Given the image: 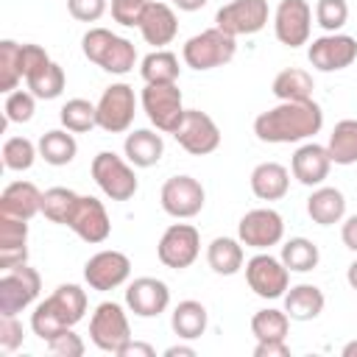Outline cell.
Returning <instances> with one entry per match:
<instances>
[{"instance_id": "obj_45", "label": "cell", "mask_w": 357, "mask_h": 357, "mask_svg": "<svg viewBox=\"0 0 357 357\" xmlns=\"http://www.w3.org/2000/svg\"><path fill=\"white\" fill-rule=\"evenodd\" d=\"M47 351L56 354V357H81L84 354V340L73 329H64V332H59L56 337L47 340Z\"/></svg>"}, {"instance_id": "obj_5", "label": "cell", "mask_w": 357, "mask_h": 357, "mask_svg": "<svg viewBox=\"0 0 357 357\" xmlns=\"http://www.w3.org/2000/svg\"><path fill=\"white\" fill-rule=\"evenodd\" d=\"M139 100L151 126L162 134H176V128L187 114L178 84H145Z\"/></svg>"}, {"instance_id": "obj_53", "label": "cell", "mask_w": 357, "mask_h": 357, "mask_svg": "<svg viewBox=\"0 0 357 357\" xmlns=\"http://www.w3.org/2000/svg\"><path fill=\"white\" fill-rule=\"evenodd\" d=\"M346 282H349L351 290H357V259L349 265V271H346Z\"/></svg>"}, {"instance_id": "obj_19", "label": "cell", "mask_w": 357, "mask_h": 357, "mask_svg": "<svg viewBox=\"0 0 357 357\" xmlns=\"http://www.w3.org/2000/svg\"><path fill=\"white\" fill-rule=\"evenodd\" d=\"M131 276V259L123 254V251H114V248H106V251H98L86 259L84 265V279L92 290H114L120 287L126 279Z\"/></svg>"}, {"instance_id": "obj_43", "label": "cell", "mask_w": 357, "mask_h": 357, "mask_svg": "<svg viewBox=\"0 0 357 357\" xmlns=\"http://www.w3.org/2000/svg\"><path fill=\"white\" fill-rule=\"evenodd\" d=\"M349 20V3L346 0H318L315 6V22L326 33H337Z\"/></svg>"}, {"instance_id": "obj_17", "label": "cell", "mask_w": 357, "mask_h": 357, "mask_svg": "<svg viewBox=\"0 0 357 357\" xmlns=\"http://www.w3.org/2000/svg\"><path fill=\"white\" fill-rule=\"evenodd\" d=\"M312 8L307 0H282L273 14V33L284 47H301L310 42Z\"/></svg>"}, {"instance_id": "obj_9", "label": "cell", "mask_w": 357, "mask_h": 357, "mask_svg": "<svg viewBox=\"0 0 357 357\" xmlns=\"http://www.w3.org/2000/svg\"><path fill=\"white\" fill-rule=\"evenodd\" d=\"M201 254V234L192 223H170L159 243H156V257L165 268L184 271L190 268Z\"/></svg>"}, {"instance_id": "obj_54", "label": "cell", "mask_w": 357, "mask_h": 357, "mask_svg": "<svg viewBox=\"0 0 357 357\" xmlns=\"http://www.w3.org/2000/svg\"><path fill=\"white\" fill-rule=\"evenodd\" d=\"M343 357H357V340H351V343L343 346Z\"/></svg>"}, {"instance_id": "obj_38", "label": "cell", "mask_w": 357, "mask_h": 357, "mask_svg": "<svg viewBox=\"0 0 357 357\" xmlns=\"http://www.w3.org/2000/svg\"><path fill=\"white\" fill-rule=\"evenodd\" d=\"M59 120H61V126H64L67 131H73V134H86V131H92V128L98 126V106L89 103V100H84V98H73V100H67V103L61 106Z\"/></svg>"}, {"instance_id": "obj_21", "label": "cell", "mask_w": 357, "mask_h": 357, "mask_svg": "<svg viewBox=\"0 0 357 357\" xmlns=\"http://www.w3.org/2000/svg\"><path fill=\"white\" fill-rule=\"evenodd\" d=\"M329 167H332L329 151H326V145H318V142H304L301 148H296V153L290 159L293 178L304 187H318L329 176Z\"/></svg>"}, {"instance_id": "obj_18", "label": "cell", "mask_w": 357, "mask_h": 357, "mask_svg": "<svg viewBox=\"0 0 357 357\" xmlns=\"http://www.w3.org/2000/svg\"><path fill=\"white\" fill-rule=\"evenodd\" d=\"M67 226L84 240V243H103L109 234H112V220H109V212L106 206L95 198V195H78L70 218H67Z\"/></svg>"}, {"instance_id": "obj_7", "label": "cell", "mask_w": 357, "mask_h": 357, "mask_svg": "<svg viewBox=\"0 0 357 357\" xmlns=\"http://www.w3.org/2000/svg\"><path fill=\"white\" fill-rule=\"evenodd\" d=\"M42 290V276L28 265H14L0 273V315H17L36 301Z\"/></svg>"}, {"instance_id": "obj_12", "label": "cell", "mask_w": 357, "mask_h": 357, "mask_svg": "<svg viewBox=\"0 0 357 357\" xmlns=\"http://www.w3.org/2000/svg\"><path fill=\"white\" fill-rule=\"evenodd\" d=\"M245 282L259 298H282L290 287V271L273 254H254L245 262Z\"/></svg>"}, {"instance_id": "obj_49", "label": "cell", "mask_w": 357, "mask_h": 357, "mask_svg": "<svg viewBox=\"0 0 357 357\" xmlns=\"http://www.w3.org/2000/svg\"><path fill=\"white\" fill-rule=\"evenodd\" d=\"M117 357H156V349L151 343H142V340H128L120 346Z\"/></svg>"}, {"instance_id": "obj_34", "label": "cell", "mask_w": 357, "mask_h": 357, "mask_svg": "<svg viewBox=\"0 0 357 357\" xmlns=\"http://www.w3.org/2000/svg\"><path fill=\"white\" fill-rule=\"evenodd\" d=\"M332 165H357V120H340L335 123L329 142H326Z\"/></svg>"}, {"instance_id": "obj_10", "label": "cell", "mask_w": 357, "mask_h": 357, "mask_svg": "<svg viewBox=\"0 0 357 357\" xmlns=\"http://www.w3.org/2000/svg\"><path fill=\"white\" fill-rule=\"evenodd\" d=\"M159 204L162 209L176 218V220H187V218H195L204 204H206V192H204V184L192 176H170L165 184H162V192H159Z\"/></svg>"}, {"instance_id": "obj_37", "label": "cell", "mask_w": 357, "mask_h": 357, "mask_svg": "<svg viewBox=\"0 0 357 357\" xmlns=\"http://www.w3.org/2000/svg\"><path fill=\"white\" fill-rule=\"evenodd\" d=\"M287 329H290V315L284 310L265 307L251 315V335L257 340H287Z\"/></svg>"}, {"instance_id": "obj_31", "label": "cell", "mask_w": 357, "mask_h": 357, "mask_svg": "<svg viewBox=\"0 0 357 357\" xmlns=\"http://www.w3.org/2000/svg\"><path fill=\"white\" fill-rule=\"evenodd\" d=\"M36 148H39V156H42L47 165H53V167L70 165V162L75 159V153H78V142H75L73 131H67V128L45 131V134L39 137Z\"/></svg>"}, {"instance_id": "obj_46", "label": "cell", "mask_w": 357, "mask_h": 357, "mask_svg": "<svg viewBox=\"0 0 357 357\" xmlns=\"http://www.w3.org/2000/svg\"><path fill=\"white\" fill-rule=\"evenodd\" d=\"M22 346V324L17 315H0V351L11 354Z\"/></svg>"}, {"instance_id": "obj_42", "label": "cell", "mask_w": 357, "mask_h": 357, "mask_svg": "<svg viewBox=\"0 0 357 357\" xmlns=\"http://www.w3.org/2000/svg\"><path fill=\"white\" fill-rule=\"evenodd\" d=\"M3 112H6V123H28L36 112V95L31 89H14L6 95Z\"/></svg>"}, {"instance_id": "obj_14", "label": "cell", "mask_w": 357, "mask_h": 357, "mask_svg": "<svg viewBox=\"0 0 357 357\" xmlns=\"http://www.w3.org/2000/svg\"><path fill=\"white\" fill-rule=\"evenodd\" d=\"M215 25L229 36H251L268 25V0H231L218 8Z\"/></svg>"}, {"instance_id": "obj_8", "label": "cell", "mask_w": 357, "mask_h": 357, "mask_svg": "<svg viewBox=\"0 0 357 357\" xmlns=\"http://www.w3.org/2000/svg\"><path fill=\"white\" fill-rule=\"evenodd\" d=\"M89 340L109 354H117L123 343L131 340V326L123 304L117 301H100L89 318Z\"/></svg>"}, {"instance_id": "obj_39", "label": "cell", "mask_w": 357, "mask_h": 357, "mask_svg": "<svg viewBox=\"0 0 357 357\" xmlns=\"http://www.w3.org/2000/svg\"><path fill=\"white\" fill-rule=\"evenodd\" d=\"M22 45L14 39L0 42V89L8 95L22 81Z\"/></svg>"}, {"instance_id": "obj_2", "label": "cell", "mask_w": 357, "mask_h": 357, "mask_svg": "<svg viewBox=\"0 0 357 357\" xmlns=\"http://www.w3.org/2000/svg\"><path fill=\"white\" fill-rule=\"evenodd\" d=\"M86 312V290L81 284H59L45 301H39L31 312V329L39 335L45 343L56 337L64 329H73Z\"/></svg>"}, {"instance_id": "obj_22", "label": "cell", "mask_w": 357, "mask_h": 357, "mask_svg": "<svg viewBox=\"0 0 357 357\" xmlns=\"http://www.w3.org/2000/svg\"><path fill=\"white\" fill-rule=\"evenodd\" d=\"M139 33L148 45L153 47H165L176 39L178 33V20H176V11L167 6V3H159V0H151L142 20H139Z\"/></svg>"}, {"instance_id": "obj_6", "label": "cell", "mask_w": 357, "mask_h": 357, "mask_svg": "<svg viewBox=\"0 0 357 357\" xmlns=\"http://www.w3.org/2000/svg\"><path fill=\"white\" fill-rule=\"evenodd\" d=\"M92 178L95 184L100 187V192L112 201H128L134 198L139 181H137V173L131 167L128 159L117 156L114 151H100L95 159H92Z\"/></svg>"}, {"instance_id": "obj_50", "label": "cell", "mask_w": 357, "mask_h": 357, "mask_svg": "<svg viewBox=\"0 0 357 357\" xmlns=\"http://www.w3.org/2000/svg\"><path fill=\"white\" fill-rule=\"evenodd\" d=\"M340 240H343V245H346L349 251L357 254V215H351V218L343 220V226H340Z\"/></svg>"}, {"instance_id": "obj_47", "label": "cell", "mask_w": 357, "mask_h": 357, "mask_svg": "<svg viewBox=\"0 0 357 357\" xmlns=\"http://www.w3.org/2000/svg\"><path fill=\"white\" fill-rule=\"evenodd\" d=\"M67 11L78 22H98L106 14V0H67Z\"/></svg>"}, {"instance_id": "obj_36", "label": "cell", "mask_w": 357, "mask_h": 357, "mask_svg": "<svg viewBox=\"0 0 357 357\" xmlns=\"http://www.w3.org/2000/svg\"><path fill=\"white\" fill-rule=\"evenodd\" d=\"M279 259L284 262L287 271L307 273V271L318 268L321 251H318V245H315L312 240H307V237H290V240L282 245V257H279Z\"/></svg>"}, {"instance_id": "obj_35", "label": "cell", "mask_w": 357, "mask_h": 357, "mask_svg": "<svg viewBox=\"0 0 357 357\" xmlns=\"http://www.w3.org/2000/svg\"><path fill=\"white\" fill-rule=\"evenodd\" d=\"M64 70L56 64V61H45V64H39V67H33L28 75H25V84H28V89L36 95V98H42V100H53V98H59L61 92H64Z\"/></svg>"}, {"instance_id": "obj_15", "label": "cell", "mask_w": 357, "mask_h": 357, "mask_svg": "<svg viewBox=\"0 0 357 357\" xmlns=\"http://www.w3.org/2000/svg\"><path fill=\"white\" fill-rule=\"evenodd\" d=\"M307 59L315 70L321 73H337L354 64L357 59V39L349 33H324L318 39H312V45L307 47Z\"/></svg>"}, {"instance_id": "obj_28", "label": "cell", "mask_w": 357, "mask_h": 357, "mask_svg": "<svg viewBox=\"0 0 357 357\" xmlns=\"http://www.w3.org/2000/svg\"><path fill=\"white\" fill-rule=\"evenodd\" d=\"M307 215L318 226H332L340 223L346 215V198L337 187H315L312 195L307 198Z\"/></svg>"}, {"instance_id": "obj_16", "label": "cell", "mask_w": 357, "mask_h": 357, "mask_svg": "<svg viewBox=\"0 0 357 357\" xmlns=\"http://www.w3.org/2000/svg\"><path fill=\"white\" fill-rule=\"evenodd\" d=\"M173 137L192 156H206V153L218 151V145H220L218 123L201 109H187V114H184V120H181V126L176 128Z\"/></svg>"}, {"instance_id": "obj_33", "label": "cell", "mask_w": 357, "mask_h": 357, "mask_svg": "<svg viewBox=\"0 0 357 357\" xmlns=\"http://www.w3.org/2000/svg\"><path fill=\"white\" fill-rule=\"evenodd\" d=\"M178 56L165 50V47H156L153 53H148L139 64V75L145 84H176L178 81Z\"/></svg>"}, {"instance_id": "obj_24", "label": "cell", "mask_w": 357, "mask_h": 357, "mask_svg": "<svg viewBox=\"0 0 357 357\" xmlns=\"http://www.w3.org/2000/svg\"><path fill=\"white\" fill-rule=\"evenodd\" d=\"M42 212V192L33 181H11L0 195V215L31 220Z\"/></svg>"}, {"instance_id": "obj_29", "label": "cell", "mask_w": 357, "mask_h": 357, "mask_svg": "<svg viewBox=\"0 0 357 357\" xmlns=\"http://www.w3.org/2000/svg\"><path fill=\"white\" fill-rule=\"evenodd\" d=\"M206 324H209V312L201 301L195 298H184L176 304L173 315H170V326L173 332L181 337V340H195L206 332Z\"/></svg>"}, {"instance_id": "obj_26", "label": "cell", "mask_w": 357, "mask_h": 357, "mask_svg": "<svg viewBox=\"0 0 357 357\" xmlns=\"http://www.w3.org/2000/svg\"><path fill=\"white\" fill-rule=\"evenodd\" d=\"M123 151L134 167H153L165 153V139H162V134H156L151 128H137V131L126 134Z\"/></svg>"}, {"instance_id": "obj_23", "label": "cell", "mask_w": 357, "mask_h": 357, "mask_svg": "<svg viewBox=\"0 0 357 357\" xmlns=\"http://www.w3.org/2000/svg\"><path fill=\"white\" fill-rule=\"evenodd\" d=\"M28 262V220L0 215V268Z\"/></svg>"}, {"instance_id": "obj_11", "label": "cell", "mask_w": 357, "mask_h": 357, "mask_svg": "<svg viewBox=\"0 0 357 357\" xmlns=\"http://www.w3.org/2000/svg\"><path fill=\"white\" fill-rule=\"evenodd\" d=\"M98 106V128L109 131V134H123L131 128L134 114H137V98H134V86L128 84H112L103 89Z\"/></svg>"}, {"instance_id": "obj_30", "label": "cell", "mask_w": 357, "mask_h": 357, "mask_svg": "<svg viewBox=\"0 0 357 357\" xmlns=\"http://www.w3.org/2000/svg\"><path fill=\"white\" fill-rule=\"evenodd\" d=\"M206 262L218 276H234L245 262L243 243L234 237H215L206 245Z\"/></svg>"}, {"instance_id": "obj_51", "label": "cell", "mask_w": 357, "mask_h": 357, "mask_svg": "<svg viewBox=\"0 0 357 357\" xmlns=\"http://www.w3.org/2000/svg\"><path fill=\"white\" fill-rule=\"evenodd\" d=\"M165 357H195V349L192 346H184V343H176V346H167L165 349Z\"/></svg>"}, {"instance_id": "obj_52", "label": "cell", "mask_w": 357, "mask_h": 357, "mask_svg": "<svg viewBox=\"0 0 357 357\" xmlns=\"http://www.w3.org/2000/svg\"><path fill=\"white\" fill-rule=\"evenodd\" d=\"M173 6H176L178 11H198V8L206 6V0H173Z\"/></svg>"}, {"instance_id": "obj_32", "label": "cell", "mask_w": 357, "mask_h": 357, "mask_svg": "<svg viewBox=\"0 0 357 357\" xmlns=\"http://www.w3.org/2000/svg\"><path fill=\"white\" fill-rule=\"evenodd\" d=\"M312 89H315L312 75L298 67H287V70L276 73V78L271 84V92L279 100H312Z\"/></svg>"}, {"instance_id": "obj_41", "label": "cell", "mask_w": 357, "mask_h": 357, "mask_svg": "<svg viewBox=\"0 0 357 357\" xmlns=\"http://www.w3.org/2000/svg\"><path fill=\"white\" fill-rule=\"evenodd\" d=\"M36 153H39V148L28 137H8L3 142V165H6V170H17V173L28 170L33 165Z\"/></svg>"}, {"instance_id": "obj_40", "label": "cell", "mask_w": 357, "mask_h": 357, "mask_svg": "<svg viewBox=\"0 0 357 357\" xmlns=\"http://www.w3.org/2000/svg\"><path fill=\"white\" fill-rule=\"evenodd\" d=\"M75 201H78V192H73L67 187H50V190L42 192V215L50 223L67 226V218H70Z\"/></svg>"}, {"instance_id": "obj_20", "label": "cell", "mask_w": 357, "mask_h": 357, "mask_svg": "<svg viewBox=\"0 0 357 357\" xmlns=\"http://www.w3.org/2000/svg\"><path fill=\"white\" fill-rule=\"evenodd\" d=\"M170 304V287L162 279L139 276L126 287V307L139 318H156Z\"/></svg>"}, {"instance_id": "obj_3", "label": "cell", "mask_w": 357, "mask_h": 357, "mask_svg": "<svg viewBox=\"0 0 357 357\" xmlns=\"http://www.w3.org/2000/svg\"><path fill=\"white\" fill-rule=\"evenodd\" d=\"M81 50L92 64H98L100 70L114 73V75H126L137 64L134 45L126 36L112 33L109 28H89L81 39Z\"/></svg>"}, {"instance_id": "obj_44", "label": "cell", "mask_w": 357, "mask_h": 357, "mask_svg": "<svg viewBox=\"0 0 357 357\" xmlns=\"http://www.w3.org/2000/svg\"><path fill=\"white\" fill-rule=\"evenodd\" d=\"M148 3L151 0H112V17H114V22L134 28V25H139Z\"/></svg>"}, {"instance_id": "obj_13", "label": "cell", "mask_w": 357, "mask_h": 357, "mask_svg": "<svg viewBox=\"0 0 357 357\" xmlns=\"http://www.w3.org/2000/svg\"><path fill=\"white\" fill-rule=\"evenodd\" d=\"M282 237H284V220L271 206L251 209L237 223V240L243 245H248V248H257V251H265L271 245H279Z\"/></svg>"}, {"instance_id": "obj_4", "label": "cell", "mask_w": 357, "mask_h": 357, "mask_svg": "<svg viewBox=\"0 0 357 357\" xmlns=\"http://www.w3.org/2000/svg\"><path fill=\"white\" fill-rule=\"evenodd\" d=\"M237 53V42L234 36H229L226 31H220L218 25L215 28H206L195 36H190L181 47V59L187 67L192 70H215V67H223L234 59Z\"/></svg>"}, {"instance_id": "obj_27", "label": "cell", "mask_w": 357, "mask_h": 357, "mask_svg": "<svg viewBox=\"0 0 357 357\" xmlns=\"http://www.w3.org/2000/svg\"><path fill=\"white\" fill-rule=\"evenodd\" d=\"M324 290L315 284H293L284 293V312L290 315V321H315L324 312Z\"/></svg>"}, {"instance_id": "obj_48", "label": "cell", "mask_w": 357, "mask_h": 357, "mask_svg": "<svg viewBox=\"0 0 357 357\" xmlns=\"http://www.w3.org/2000/svg\"><path fill=\"white\" fill-rule=\"evenodd\" d=\"M254 357H290L287 340H257Z\"/></svg>"}, {"instance_id": "obj_25", "label": "cell", "mask_w": 357, "mask_h": 357, "mask_svg": "<svg viewBox=\"0 0 357 357\" xmlns=\"http://www.w3.org/2000/svg\"><path fill=\"white\" fill-rule=\"evenodd\" d=\"M290 190V173L279 162H259L251 170V192L259 201H279Z\"/></svg>"}, {"instance_id": "obj_1", "label": "cell", "mask_w": 357, "mask_h": 357, "mask_svg": "<svg viewBox=\"0 0 357 357\" xmlns=\"http://www.w3.org/2000/svg\"><path fill=\"white\" fill-rule=\"evenodd\" d=\"M324 128V112L315 100H279L273 109L257 114L254 134L259 142L287 145L315 137Z\"/></svg>"}]
</instances>
